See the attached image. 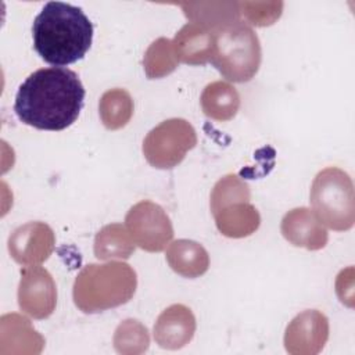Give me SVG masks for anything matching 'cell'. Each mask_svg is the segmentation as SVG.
<instances>
[{"label": "cell", "mask_w": 355, "mask_h": 355, "mask_svg": "<svg viewBox=\"0 0 355 355\" xmlns=\"http://www.w3.org/2000/svg\"><path fill=\"white\" fill-rule=\"evenodd\" d=\"M85 87L79 76L62 67L32 72L18 87L14 111L18 119L40 130H64L79 116Z\"/></svg>", "instance_id": "1"}, {"label": "cell", "mask_w": 355, "mask_h": 355, "mask_svg": "<svg viewBox=\"0 0 355 355\" xmlns=\"http://www.w3.org/2000/svg\"><path fill=\"white\" fill-rule=\"evenodd\" d=\"M33 47L54 67L73 64L85 57L93 42V24L80 7L49 1L33 19Z\"/></svg>", "instance_id": "2"}, {"label": "cell", "mask_w": 355, "mask_h": 355, "mask_svg": "<svg viewBox=\"0 0 355 355\" xmlns=\"http://www.w3.org/2000/svg\"><path fill=\"white\" fill-rule=\"evenodd\" d=\"M137 287L133 268L125 262L89 263L73 283V302L85 313H97L132 300Z\"/></svg>", "instance_id": "3"}, {"label": "cell", "mask_w": 355, "mask_h": 355, "mask_svg": "<svg viewBox=\"0 0 355 355\" xmlns=\"http://www.w3.org/2000/svg\"><path fill=\"white\" fill-rule=\"evenodd\" d=\"M261 44L247 22L236 21L214 31L211 64L230 82L251 80L261 65Z\"/></svg>", "instance_id": "4"}, {"label": "cell", "mask_w": 355, "mask_h": 355, "mask_svg": "<svg viewBox=\"0 0 355 355\" xmlns=\"http://www.w3.org/2000/svg\"><path fill=\"white\" fill-rule=\"evenodd\" d=\"M312 212L319 222L336 232H345L355 222L354 183L347 172L329 166L322 169L311 186Z\"/></svg>", "instance_id": "5"}, {"label": "cell", "mask_w": 355, "mask_h": 355, "mask_svg": "<svg viewBox=\"0 0 355 355\" xmlns=\"http://www.w3.org/2000/svg\"><path fill=\"white\" fill-rule=\"evenodd\" d=\"M197 144L194 128L182 118H171L151 129L143 140L147 162L158 169H172Z\"/></svg>", "instance_id": "6"}, {"label": "cell", "mask_w": 355, "mask_h": 355, "mask_svg": "<svg viewBox=\"0 0 355 355\" xmlns=\"http://www.w3.org/2000/svg\"><path fill=\"white\" fill-rule=\"evenodd\" d=\"M125 226L135 244L148 252L165 250L173 237V226L158 204L143 200L135 204L125 216Z\"/></svg>", "instance_id": "7"}, {"label": "cell", "mask_w": 355, "mask_h": 355, "mask_svg": "<svg viewBox=\"0 0 355 355\" xmlns=\"http://www.w3.org/2000/svg\"><path fill=\"white\" fill-rule=\"evenodd\" d=\"M18 305L33 319L49 318L57 305V287L53 276L42 266H25L18 286Z\"/></svg>", "instance_id": "8"}, {"label": "cell", "mask_w": 355, "mask_h": 355, "mask_svg": "<svg viewBox=\"0 0 355 355\" xmlns=\"http://www.w3.org/2000/svg\"><path fill=\"white\" fill-rule=\"evenodd\" d=\"M54 245V232L44 222L21 225L8 237V252L22 266H35L47 261Z\"/></svg>", "instance_id": "9"}, {"label": "cell", "mask_w": 355, "mask_h": 355, "mask_svg": "<svg viewBox=\"0 0 355 355\" xmlns=\"http://www.w3.org/2000/svg\"><path fill=\"white\" fill-rule=\"evenodd\" d=\"M327 338V318L316 309H308L298 313L286 327L284 347L293 355H315L323 349Z\"/></svg>", "instance_id": "10"}, {"label": "cell", "mask_w": 355, "mask_h": 355, "mask_svg": "<svg viewBox=\"0 0 355 355\" xmlns=\"http://www.w3.org/2000/svg\"><path fill=\"white\" fill-rule=\"evenodd\" d=\"M196 333V318L190 308L173 304L164 309L154 324V340L165 349H179L189 344Z\"/></svg>", "instance_id": "11"}, {"label": "cell", "mask_w": 355, "mask_h": 355, "mask_svg": "<svg viewBox=\"0 0 355 355\" xmlns=\"http://www.w3.org/2000/svg\"><path fill=\"white\" fill-rule=\"evenodd\" d=\"M280 230L290 244L309 251L322 250L329 240L324 225H322L315 214L305 207L288 211L282 219Z\"/></svg>", "instance_id": "12"}, {"label": "cell", "mask_w": 355, "mask_h": 355, "mask_svg": "<svg viewBox=\"0 0 355 355\" xmlns=\"http://www.w3.org/2000/svg\"><path fill=\"white\" fill-rule=\"evenodd\" d=\"M178 61L189 65H204L211 61L214 32L194 22H187L172 40Z\"/></svg>", "instance_id": "13"}, {"label": "cell", "mask_w": 355, "mask_h": 355, "mask_svg": "<svg viewBox=\"0 0 355 355\" xmlns=\"http://www.w3.org/2000/svg\"><path fill=\"white\" fill-rule=\"evenodd\" d=\"M218 230L230 239L247 237L261 225L258 209L250 201H232L212 212Z\"/></svg>", "instance_id": "14"}, {"label": "cell", "mask_w": 355, "mask_h": 355, "mask_svg": "<svg viewBox=\"0 0 355 355\" xmlns=\"http://www.w3.org/2000/svg\"><path fill=\"white\" fill-rule=\"evenodd\" d=\"M166 261L173 272L183 277L196 279L202 276L209 268V255L197 241L180 239L169 244Z\"/></svg>", "instance_id": "15"}, {"label": "cell", "mask_w": 355, "mask_h": 355, "mask_svg": "<svg viewBox=\"0 0 355 355\" xmlns=\"http://www.w3.org/2000/svg\"><path fill=\"white\" fill-rule=\"evenodd\" d=\"M179 6L191 22L198 24L212 32L240 21L239 3L236 1L180 3Z\"/></svg>", "instance_id": "16"}, {"label": "cell", "mask_w": 355, "mask_h": 355, "mask_svg": "<svg viewBox=\"0 0 355 355\" xmlns=\"http://www.w3.org/2000/svg\"><path fill=\"white\" fill-rule=\"evenodd\" d=\"M200 103L202 112L208 118L225 122L234 118L237 114L240 107V96L230 83L216 80L205 86Z\"/></svg>", "instance_id": "17"}, {"label": "cell", "mask_w": 355, "mask_h": 355, "mask_svg": "<svg viewBox=\"0 0 355 355\" xmlns=\"http://www.w3.org/2000/svg\"><path fill=\"white\" fill-rule=\"evenodd\" d=\"M136 248L126 226L111 223L100 229L94 237V255L103 261L128 259Z\"/></svg>", "instance_id": "18"}, {"label": "cell", "mask_w": 355, "mask_h": 355, "mask_svg": "<svg viewBox=\"0 0 355 355\" xmlns=\"http://www.w3.org/2000/svg\"><path fill=\"white\" fill-rule=\"evenodd\" d=\"M103 125L110 130H118L128 125L133 115V100L125 89L107 90L98 103Z\"/></svg>", "instance_id": "19"}, {"label": "cell", "mask_w": 355, "mask_h": 355, "mask_svg": "<svg viewBox=\"0 0 355 355\" xmlns=\"http://www.w3.org/2000/svg\"><path fill=\"white\" fill-rule=\"evenodd\" d=\"M179 61L175 55L172 40L166 37H159L154 40L144 53L143 67L148 79H159L178 67Z\"/></svg>", "instance_id": "20"}, {"label": "cell", "mask_w": 355, "mask_h": 355, "mask_svg": "<svg viewBox=\"0 0 355 355\" xmlns=\"http://www.w3.org/2000/svg\"><path fill=\"white\" fill-rule=\"evenodd\" d=\"M147 329L136 319L123 320L115 330L114 347L121 354H140L148 348Z\"/></svg>", "instance_id": "21"}, {"label": "cell", "mask_w": 355, "mask_h": 355, "mask_svg": "<svg viewBox=\"0 0 355 355\" xmlns=\"http://www.w3.org/2000/svg\"><path fill=\"white\" fill-rule=\"evenodd\" d=\"M250 198L251 193L248 184L237 175L229 173L219 179L211 191V212L232 201H250Z\"/></svg>", "instance_id": "22"}, {"label": "cell", "mask_w": 355, "mask_h": 355, "mask_svg": "<svg viewBox=\"0 0 355 355\" xmlns=\"http://www.w3.org/2000/svg\"><path fill=\"white\" fill-rule=\"evenodd\" d=\"M282 1H241L239 3L240 15L255 26H268L277 21L282 15Z\"/></svg>", "instance_id": "23"}]
</instances>
